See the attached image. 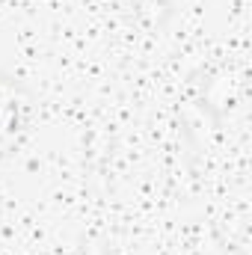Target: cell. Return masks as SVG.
Instances as JSON below:
<instances>
[{
  "mask_svg": "<svg viewBox=\"0 0 252 255\" xmlns=\"http://www.w3.org/2000/svg\"><path fill=\"white\" fill-rule=\"evenodd\" d=\"M30 110H33L30 92L18 80L0 74V148L18 139V133L30 122Z\"/></svg>",
  "mask_w": 252,
  "mask_h": 255,
  "instance_id": "cell-1",
  "label": "cell"
},
{
  "mask_svg": "<svg viewBox=\"0 0 252 255\" xmlns=\"http://www.w3.org/2000/svg\"><path fill=\"white\" fill-rule=\"evenodd\" d=\"M133 15L139 24L145 27H163V21L172 15V3L169 0H133Z\"/></svg>",
  "mask_w": 252,
  "mask_h": 255,
  "instance_id": "cell-2",
  "label": "cell"
}]
</instances>
